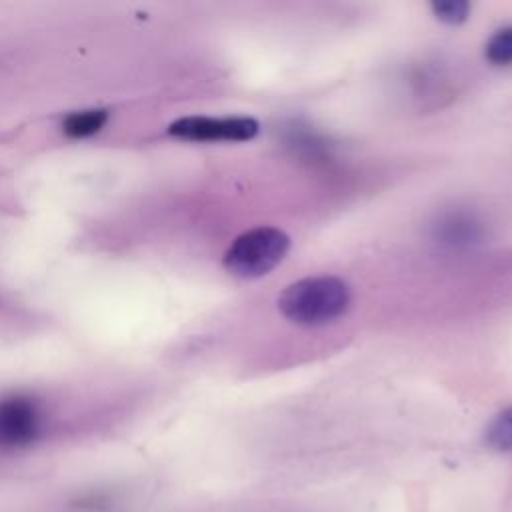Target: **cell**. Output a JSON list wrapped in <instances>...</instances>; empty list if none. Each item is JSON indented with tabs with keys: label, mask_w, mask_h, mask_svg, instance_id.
<instances>
[{
	"label": "cell",
	"mask_w": 512,
	"mask_h": 512,
	"mask_svg": "<svg viewBox=\"0 0 512 512\" xmlns=\"http://www.w3.org/2000/svg\"><path fill=\"white\" fill-rule=\"evenodd\" d=\"M350 306V288L336 276H308L278 296L280 312L294 324L320 326L340 318Z\"/></svg>",
	"instance_id": "1"
},
{
	"label": "cell",
	"mask_w": 512,
	"mask_h": 512,
	"mask_svg": "<svg viewBox=\"0 0 512 512\" xmlns=\"http://www.w3.org/2000/svg\"><path fill=\"white\" fill-rule=\"evenodd\" d=\"M290 250V238L280 228L258 226L240 234L224 254V266L238 278H260L276 268Z\"/></svg>",
	"instance_id": "2"
},
{
	"label": "cell",
	"mask_w": 512,
	"mask_h": 512,
	"mask_svg": "<svg viewBox=\"0 0 512 512\" xmlns=\"http://www.w3.org/2000/svg\"><path fill=\"white\" fill-rule=\"evenodd\" d=\"M260 124L248 116H184L168 126V134L192 142H244L258 134Z\"/></svg>",
	"instance_id": "3"
},
{
	"label": "cell",
	"mask_w": 512,
	"mask_h": 512,
	"mask_svg": "<svg viewBox=\"0 0 512 512\" xmlns=\"http://www.w3.org/2000/svg\"><path fill=\"white\" fill-rule=\"evenodd\" d=\"M40 430V412L28 398L0 400V446L28 444Z\"/></svg>",
	"instance_id": "4"
},
{
	"label": "cell",
	"mask_w": 512,
	"mask_h": 512,
	"mask_svg": "<svg viewBox=\"0 0 512 512\" xmlns=\"http://www.w3.org/2000/svg\"><path fill=\"white\" fill-rule=\"evenodd\" d=\"M436 230H438V238L452 246H468L476 242L482 234L480 224L466 214H450L442 218Z\"/></svg>",
	"instance_id": "5"
},
{
	"label": "cell",
	"mask_w": 512,
	"mask_h": 512,
	"mask_svg": "<svg viewBox=\"0 0 512 512\" xmlns=\"http://www.w3.org/2000/svg\"><path fill=\"white\" fill-rule=\"evenodd\" d=\"M106 122H108L106 110H82V112L68 114L66 120L62 122V130L70 138H86L96 134Z\"/></svg>",
	"instance_id": "6"
},
{
	"label": "cell",
	"mask_w": 512,
	"mask_h": 512,
	"mask_svg": "<svg viewBox=\"0 0 512 512\" xmlns=\"http://www.w3.org/2000/svg\"><path fill=\"white\" fill-rule=\"evenodd\" d=\"M486 442L494 450L512 452V408H506L488 424Z\"/></svg>",
	"instance_id": "7"
},
{
	"label": "cell",
	"mask_w": 512,
	"mask_h": 512,
	"mask_svg": "<svg viewBox=\"0 0 512 512\" xmlns=\"http://www.w3.org/2000/svg\"><path fill=\"white\" fill-rule=\"evenodd\" d=\"M484 54L488 62L494 66H510L512 64V26L500 28L492 34V38L486 42Z\"/></svg>",
	"instance_id": "8"
},
{
	"label": "cell",
	"mask_w": 512,
	"mask_h": 512,
	"mask_svg": "<svg viewBox=\"0 0 512 512\" xmlns=\"http://www.w3.org/2000/svg\"><path fill=\"white\" fill-rule=\"evenodd\" d=\"M432 12L438 20L446 24H460L468 18L470 12V2L466 0H442L432 4Z\"/></svg>",
	"instance_id": "9"
}]
</instances>
